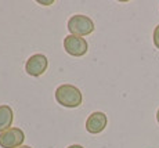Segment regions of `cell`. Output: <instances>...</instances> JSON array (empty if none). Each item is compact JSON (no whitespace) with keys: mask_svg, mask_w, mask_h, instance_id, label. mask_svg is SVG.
Masks as SVG:
<instances>
[{"mask_svg":"<svg viewBox=\"0 0 159 148\" xmlns=\"http://www.w3.org/2000/svg\"><path fill=\"white\" fill-rule=\"evenodd\" d=\"M157 121H158V123H159V109H158V112H157Z\"/></svg>","mask_w":159,"mask_h":148,"instance_id":"7c38bea8","label":"cell"},{"mask_svg":"<svg viewBox=\"0 0 159 148\" xmlns=\"http://www.w3.org/2000/svg\"><path fill=\"white\" fill-rule=\"evenodd\" d=\"M152 40H154V44H155V47L159 50V25L155 26V29H154V35H152Z\"/></svg>","mask_w":159,"mask_h":148,"instance_id":"ba28073f","label":"cell"},{"mask_svg":"<svg viewBox=\"0 0 159 148\" xmlns=\"http://www.w3.org/2000/svg\"><path fill=\"white\" fill-rule=\"evenodd\" d=\"M66 148H84V147L83 146H79V144H72V146H69Z\"/></svg>","mask_w":159,"mask_h":148,"instance_id":"30bf717a","label":"cell"},{"mask_svg":"<svg viewBox=\"0 0 159 148\" xmlns=\"http://www.w3.org/2000/svg\"><path fill=\"white\" fill-rule=\"evenodd\" d=\"M107 125H108V116L101 111H96V112L90 113L86 119V130L91 134H98L104 132Z\"/></svg>","mask_w":159,"mask_h":148,"instance_id":"8992f818","label":"cell"},{"mask_svg":"<svg viewBox=\"0 0 159 148\" xmlns=\"http://www.w3.org/2000/svg\"><path fill=\"white\" fill-rule=\"evenodd\" d=\"M56 100L65 108H78L83 101L82 91L73 85H61L56 90Z\"/></svg>","mask_w":159,"mask_h":148,"instance_id":"6da1fadb","label":"cell"},{"mask_svg":"<svg viewBox=\"0 0 159 148\" xmlns=\"http://www.w3.org/2000/svg\"><path fill=\"white\" fill-rule=\"evenodd\" d=\"M64 50L72 57H83L89 51V44L84 38L68 35L64 39Z\"/></svg>","mask_w":159,"mask_h":148,"instance_id":"3957f363","label":"cell"},{"mask_svg":"<svg viewBox=\"0 0 159 148\" xmlns=\"http://www.w3.org/2000/svg\"><path fill=\"white\" fill-rule=\"evenodd\" d=\"M25 141V133L20 127H11L0 133V147L2 148H18Z\"/></svg>","mask_w":159,"mask_h":148,"instance_id":"277c9868","label":"cell"},{"mask_svg":"<svg viewBox=\"0 0 159 148\" xmlns=\"http://www.w3.org/2000/svg\"><path fill=\"white\" fill-rule=\"evenodd\" d=\"M38 3L42 4V6H50V4L54 3V0H47V2H46V0H38Z\"/></svg>","mask_w":159,"mask_h":148,"instance_id":"9c48e42d","label":"cell"},{"mask_svg":"<svg viewBox=\"0 0 159 148\" xmlns=\"http://www.w3.org/2000/svg\"><path fill=\"white\" fill-rule=\"evenodd\" d=\"M14 121V112L10 105H0V133L11 129Z\"/></svg>","mask_w":159,"mask_h":148,"instance_id":"52a82bcc","label":"cell"},{"mask_svg":"<svg viewBox=\"0 0 159 148\" xmlns=\"http://www.w3.org/2000/svg\"><path fill=\"white\" fill-rule=\"evenodd\" d=\"M18 148H32V147H29V146H21V147H18Z\"/></svg>","mask_w":159,"mask_h":148,"instance_id":"8fae6325","label":"cell"},{"mask_svg":"<svg viewBox=\"0 0 159 148\" xmlns=\"http://www.w3.org/2000/svg\"><path fill=\"white\" fill-rule=\"evenodd\" d=\"M47 67H48V61L44 54H33L26 60L25 71L29 76L39 78L46 72Z\"/></svg>","mask_w":159,"mask_h":148,"instance_id":"5b68a950","label":"cell"},{"mask_svg":"<svg viewBox=\"0 0 159 148\" xmlns=\"http://www.w3.org/2000/svg\"><path fill=\"white\" fill-rule=\"evenodd\" d=\"M94 22L91 18L83 14H75L68 20V30L75 36H87L94 32Z\"/></svg>","mask_w":159,"mask_h":148,"instance_id":"7a4b0ae2","label":"cell"}]
</instances>
